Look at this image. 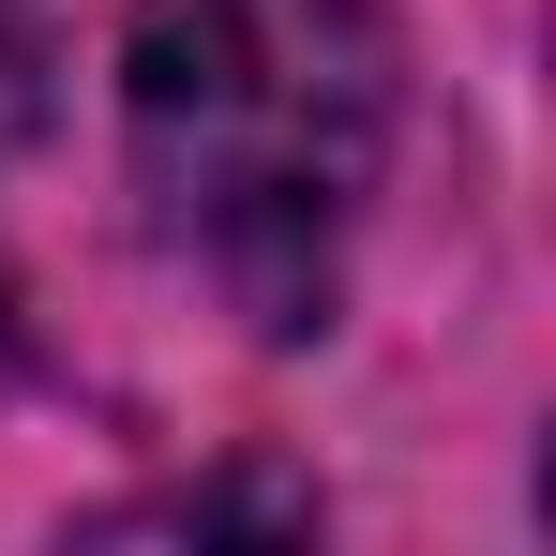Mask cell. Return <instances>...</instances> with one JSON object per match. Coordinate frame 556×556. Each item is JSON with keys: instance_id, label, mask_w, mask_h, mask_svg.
Segmentation results:
<instances>
[{"instance_id": "cell-1", "label": "cell", "mask_w": 556, "mask_h": 556, "mask_svg": "<svg viewBox=\"0 0 556 556\" xmlns=\"http://www.w3.org/2000/svg\"><path fill=\"white\" fill-rule=\"evenodd\" d=\"M391 121H406V46L376 0H136L121 46L136 195L271 331H316L331 241L362 226Z\"/></svg>"}, {"instance_id": "cell-2", "label": "cell", "mask_w": 556, "mask_h": 556, "mask_svg": "<svg viewBox=\"0 0 556 556\" xmlns=\"http://www.w3.org/2000/svg\"><path fill=\"white\" fill-rule=\"evenodd\" d=\"M0 316H15V286H0Z\"/></svg>"}]
</instances>
